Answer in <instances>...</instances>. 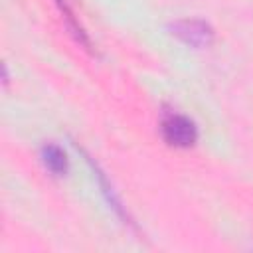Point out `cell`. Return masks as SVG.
<instances>
[{"label": "cell", "instance_id": "3957f363", "mask_svg": "<svg viewBox=\"0 0 253 253\" xmlns=\"http://www.w3.org/2000/svg\"><path fill=\"white\" fill-rule=\"evenodd\" d=\"M83 152V150H81ZM85 154V152H83ZM85 160H87V164L91 166V170H93V176H95V180L99 182V188H101V194L105 196V200H107V204H109V208L123 219V223H126V225H130V227H134V221H132V217L128 215V211H126V208L123 206V200L119 198V194L115 192V188H113V184L109 182V178L105 176V172L99 168V164L97 162H93V158L89 156V154H85Z\"/></svg>", "mask_w": 253, "mask_h": 253}, {"label": "cell", "instance_id": "6da1fadb", "mask_svg": "<svg viewBox=\"0 0 253 253\" xmlns=\"http://www.w3.org/2000/svg\"><path fill=\"white\" fill-rule=\"evenodd\" d=\"M166 32L192 49H208L215 43V28L204 18H178L166 24Z\"/></svg>", "mask_w": 253, "mask_h": 253}, {"label": "cell", "instance_id": "277c9868", "mask_svg": "<svg viewBox=\"0 0 253 253\" xmlns=\"http://www.w3.org/2000/svg\"><path fill=\"white\" fill-rule=\"evenodd\" d=\"M53 2H55L57 10H59V14H61V20H63L65 28L69 30L71 38H73L83 49L93 51V42H91L87 30H85V26H83V24L79 22V18L75 16V10L71 8V4H69L67 0H53Z\"/></svg>", "mask_w": 253, "mask_h": 253}, {"label": "cell", "instance_id": "8992f818", "mask_svg": "<svg viewBox=\"0 0 253 253\" xmlns=\"http://www.w3.org/2000/svg\"><path fill=\"white\" fill-rule=\"evenodd\" d=\"M8 83H10V75H8V65H6V63H2V85H4V87H8Z\"/></svg>", "mask_w": 253, "mask_h": 253}, {"label": "cell", "instance_id": "5b68a950", "mask_svg": "<svg viewBox=\"0 0 253 253\" xmlns=\"http://www.w3.org/2000/svg\"><path fill=\"white\" fill-rule=\"evenodd\" d=\"M40 160L43 164V168L55 176V178H61L69 172V158H67V152L57 144V142H45L42 144L40 148Z\"/></svg>", "mask_w": 253, "mask_h": 253}, {"label": "cell", "instance_id": "7a4b0ae2", "mask_svg": "<svg viewBox=\"0 0 253 253\" xmlns=\"http://www.w3.org/2000/svg\"><path fill=\"white\" fill-rule=\"evenodd\" d=\"M160 134L164 142L174 148H192L200 136L196 123L188 115H182L176 111H168L162 115Z\"/></svg>", "mask_w": 253, "mask_h": 253}]
</instances>
